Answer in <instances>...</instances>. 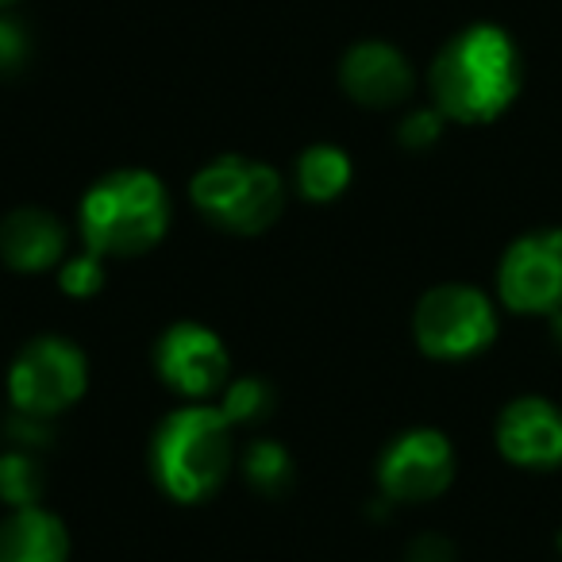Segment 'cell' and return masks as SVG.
<instances>
[{
	"label": "cell",
	"mask_w": 562,
	"mask_h": 562,
	"mask_svg": "<svg viewBox=\"0 0 562 562\" xmlns=\"http://www.w3.org/2000/svg\"><path fill=\"white\" fill-rule=\"evenodd\" d=\"M155 370L173 393L189 401H204L227 385L232 359L224 339L193 321L170 324L155 344Z\"/></svg>",
	"instance_id": "obj_9"
},
{
	"label": "cell",
	"mask_w": 562,
	"mask_h": 562,
	"mask_svg": "<svg viewBox=\"0 0 562 562\" xmlns=\"http://www.w3.org/2000/svg\"><path fill=\"white\" fill-rule=\"evenodd\" d=\"M243 474L262 497H281L293 482V459L273 439H255L243 454Z\"/></svg>",
	"instance_id": "obj_15"
},
{
	"label": "cell",
	"mask_w": 562,
	"mask_h": 562,
	"mask_svg": "<svg viewBox=\"0 0 562 562\" xmlns=\"http://www.w3.org/2000/svg\"><path fill=\"white\" fill-rule=\"evenodd\" d=\"M547 321H551V339L559 344V351H562V308L554 316H547Z\"/></svg>",
	"instance_id": "obj_22"
},
{
	"label": "cell",
	"mask_w": 562,
	"mask_h": 562,
	"mask_svg": "<svg viewBox=\"0 0 562 562\" xmlns=\"http://www.w3.org/2000/svg\"><path fill=\"white\" fill-rule=\"evenodd\" d=\"M413 336L436 362L474 359L497 339V305L467 281H443L416 301Z\"/></svg>",
	"instance_id": "obj_5"
},
{
	"label": "cell",
	"mask_w": 562,
	"mask_h": 562,
	"mask_svg": "<svg viewBox=\"0 0 562 562\" xmlns=\"http://www.w3.org/2000/svg\"><path fill=\"white\" fill-rule=\"evenodd\" d=\"M0 258L20 273H43L66 262V227L47 209H16L0 220Z\"/></svg>",
	"instance_id": "obj_12"
},
{
	"label": "cell",
	"mask_w": 562,
	"mask_h": 562,
	"mask_svg": "<svg viewBox=\"0 0 562 562\" xmlns=\"http://www.w3.org/2000/svg\"><path fill=\"white\" fill-rule=\"evenodd\" d=\"M436 109L451 124H493L513 109L524 86V58L516 40L497 24H470L439 47L428 70Z\"/></svg>",
	"instance_id": "obj_1"
},
{
	"label": "cell",
	"mask_w": 562,
	"mask_h": 562,
	"mask_svg": "<svg viewBox=\"0 0 562 562\" xmlns=\"http://www.w3.org/2000/svg\"><path fill=\"white\" fill-rule=\"evenodd\" d=\"M443 124H447V116L439 109H416V112H408V116L401 120V127H397L401 147H408V150L431 147V143H439V135H443Z\"/></svg>",
	"instance_id": "obj_19"
},
{
	"label": "cell",
	"mask_w": 562,
	"mask_h": 562,
	"mask_svg": "<svg viewBox=\"0 0 562 562\" xmlns=\"http://www.w3.org/2000/svg\"><path fill=\"white\" fill-rule=\"evenodd\" d=\"M101 285H104V258L93 255V250L66 258L63 270H58V290L66 297H93V293H101Z\"/></svg>",
	"instance_id": "obj_18"
},
{
	"label": "cell",
	"mask_w": 562,
	"mask_h": 562,
	"mask_svg": "<svg viewBox=\"0 0 562 562\" xmlns=\"http://www.w3.org/2000/svg\"><path fill=\"white\" fill-rule=\"evenodd\" d=\"M86 250L135 258L158 247L170 227V193L150 170H112L86 189L78 209Z\"/></svg>",
	"instance_id": "obj_2"
},
{
	"label": "cell",
	"mask_w": 562,
	"mask_h": 562,
	"mask_svg": "<svg viewBox=\"0 0 562 562\" xmlns=\"http://www.w3.org/2000/svg\"><path fill=\"white\" fill-rule=\"evenodd\" d=\"M454 482V447L439 428H408L378 459V485L385 501L420 505L436 501Z\"/></svg>",
	"instance_id": "obj_8"
},
{
	"label": "cell",
	"mask_w": 562,
	"mask_h": 562,
	"mask_svg": "<svg viewBox=\"0 0 562 562\" xmlns=\"http://www.w3.org/2000/svg\"><path fill=\"white\" fill-rule=\"evenodd\" d=\"M89 385V359L63 336H40L9 367V401L16 413L50 416L78 405Z\"/></svg>",
	"instance_id": "obj_6"
},
{
	"label": "cell",
	"mask_w": 562,
	"mask_h": 562,
	"mask_svg": "<svg viewBox=\"0 0 562 562\" xmlns=\"http://www.w3.org/2000/svg\"><path fill=\"white\" fill-rule=\"evenodd\" d=\"M497 301L516 316H554L562 308V227H536L505 247L497 262Z\"/></svg>",
	"instance_id": "obj_7"
},
{
	"label": "cell",
	"mask_w": 562,
	"mask_h": 562,
	"mask_svg": "<svg viewBox=\"0 0 562 562\" xmlns=\"http://www.w3.org/2000/svg\"><path fill=\"white\" fill-rule=\"evenodd\" d=\"M43 497V467L35 462V451L12 447L0 454V501L12 508H32Z\"/></svg>",
	"instance_id": "obj_16"
},
{
	"label": "cell",
	"mask_w": 562,
	"mask_h": 562,
	"mask_svg": "<svg viewBox=\"0 0 562 562\" xmlns=\"http://www.w3.org/2000/svg\"><path fill=\"white\" fill-rule=\"evenodd\" d=\"M554 547H559V551H562V528H559V536H554Z\"/></svg>",
	"instance_id": "obj_23"
},
{
	"label": "cell",
	"mask_w": 562,
	"mask_h": 562,
	"mask_svg": "<svg viewBox=\"0 0 562 562\" xmlns=\"http://www.w3.org/2000/svg\"><path fill=\"white\" fill-rule=\"evenodd\" d=\"M27 63H32L27 27L9 16H0V78H12V74H20Z\"/></svg>",
	"instance_id": "obj_20"
},
{
	"label": "cell",
	"mask_w": 562,
	"mask_h": 562,
	"mask_svg": "<svg viewBox=\"0 0 562 562\" xmlns=\"http://www.w3.org/2000/svg\"><path fill=\"white\" fill-rule=\"evenodd\" d=\"M0 4H12V0H0Z\"/></svg>",
	"instance_id": "obj_24"
},
{
	"label": "cell",
	"mask_w": 562,
	"mask_h": 562,
	"mask_svg": "<svg viewBox=\"0 0 562 562\" xmlns=\"http://www.w3.org/2000/svg\"><path fill=\"white\" fill-rule=\"evenodd\" d=\"M405 562H454V543L447 536H436V531H424L408 543Z\"/></svg>",
	"instance_id": "obj_21"
},
{
	"label": "cell",
	"mask_w": 562,
	"mask_h": 562,
	"mask_svg": "<svg viewBox=\"0 0 562 562\" xmlns=\"http://www.w3.org/2000/svg\"><path fill=\"white\" fill-rule=\"evenodd\" d=\"M355 178V166L347 158L344 147H331V143H316V147H305L297 158V189L305 201L328 204L336 196L347 193Z\"/></svg>",
	"instance_id": "obj_14"
},
{
	"label": "cell",
	"mask_w": 562,
	"mask_h": 562,
	"mask_svg": "<svg viewBox=\"0 0 562 562\" xmlns=\"http://www.w3.org/2000/svg\"><path fill=\"white\" fill-rule=\"evenodd\" d=\"M220 413L235 424H262L273 413V390L262 378H235L227 382L224 401H220Z\"/></svg>",
	"instance_id": "obj_17"
},
{
	"label": "cell",
	"mask_w": 562,
	"mask_h": 562,
	"mask_svg": "<svg viewBox=\"0 0 562 562\" xmlns=\"http://www.w3.org/2000/svg\"><path fill=\"white\" fill-rule=\"evenodd\" d=\"M70 559V536L66 524L43 505L12 508L0 524V562H66Z\"/></svg>",
	"instance_id": "obj_13"
},
{
	"label": "cell",
	"mask_w": 562,
	"mask_h": 562,
	"mask_svg": "<svg viewBox=\"0 0 562 562\" xmlns=\"http://www.w3.org/2000/svg\"><path fill=\"white\" fill-rule=\"evenodd\" d=\"M235 459L232 420L212 405H186L158 424L150 439V474L178 505L209 501Z\"/></svg>",
	"instance_id": "obj_3"
},
{
	"label": "cell",
	"mask_w": 562,
	"mask_h": 562,
	"mask_svg": "<svg viewBox=\"0 0 562 562\" xmlns=\"http://www.w3.org/2000/svg\"><path fill=\"white\" fill-rule=\"evenodd\" d=\"M497 451L520 470H559L562 467V408L547 397H516L501 408Z\"/></svg>",
	"instance_id": "obj_10"
},
{
	"label": "cell",
	"mask_w": 562,
	"mask_h": 562,
	"mask_svg": "<svg viewBox=\"0 0 562 562\" xmlns=\"http://www.w3.org/2000/svg\"><path fill=\"white\" fill-rule=\"evenodd\" d=\"M189 201L224 232L258 235L273 227V220L285 209V186L273 166L243 155H220L193 173Z\"/></svg>",
	"instance_id": "obj_4"
},
{
	"label": "cell",
	"mask_w": 562,
	"mask_h": 562,
	"mask_svg": "<svg viewBox=\"0 0 562 562\" xmlns=\"http://www.w3.org/2000/svg\"><path fill=\"white\" fill-rule=\"evenodd\" d=\"M339 86L355 104L367 109H393V104L408 101L416 86V74L408 58L401 55L393 43L382 40H362L339 63Z\"/></svg>",
	"instance_id": "obj_11"
}]
</instances>
